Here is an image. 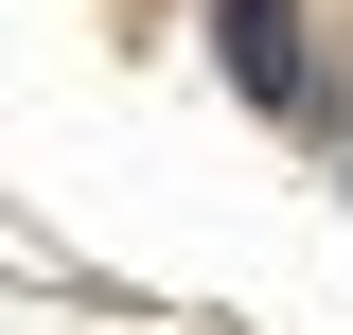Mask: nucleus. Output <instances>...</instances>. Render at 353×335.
<instances>
[{"instance_id": "1", "label": "nucleus", "mask_w": 353, "mask_h": 335, "mask_svg": "<svg viewBox=\"0 0 353 335\" xmlns=\"http://www.w3.org/2000/svg\"><path fill=\"white\" fill-rule=\"evenodd\" d=\"M230 18V71H248V106H301V0H212Z\"/></svg>"}]
</instances>
